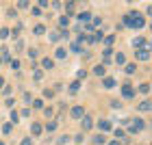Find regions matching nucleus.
Instances as JSON below:
<instances>
[{
    "mask_svg": "<svg viewBox=\"0 0 152 145\" xmlns=\"http://www.w3.org/2000/svg\"><path fill=\"white\" fill-rule=\"evenodd\" d=\"M24 102H26V104H31V102H33V95H31L28 91H26V93H24Z\"/></svg>",
    "mask_w": 152,
    "mask_h": 145,
    "instance_id": "58836bf2",
    "label": "nucleus"
},
{
    "mask_svg": "<svg viewBox=\"0 0 152 145\" xmlns=\"http://www.w3.org/2000/svg\"><path fill=\"white\" fill-rule=\"evenodd\" d=\"M135 59L137 61H150V50L143 48V50H135Z\"/></svg>",
    "mask_w": 152,
    "mask_h": 145,
    "instance_id": "0eeeda50",
    "label": "nucleus"
},
{
    "mask_svg": "<svg viewBox=\"0 0 152 145\" xmlns=\"http://www.w3.org/2000/svg\"><path fill=\"white\" fill-rule=\"evenodd\" d=\"M28 57H31V61L37 59V50H35V48H31V50H28Z\"/></svg>",
    "mask_w": 152,
    "mask_h": 145,
    "instance_id": "f704fd0d",
    "label": "nucleus"
},
{
    "mask_svg": "<svg viewBox=\"0 0 152 145\" xmlns=\"http://www.w3.org/2000/svg\"><path fill=\"white\" fill-rule=\"evenodd\" d=\"M113 41H115V35H107V37H104V46H107V48H111Z\"/></svg>",
    "mask_w": 152,
    "mask_h": 145,
    "instance_id": "a878e982",
    "label": "nucleus"
},
{
    "mask_svg": "<svg viewBox=\"0 0 152 145\" xmlns=\"http://www.w3.org/2000/svg\"><path fill=\"white\" fill-rule=\"evenodd\" d=\"M20 115H22V117H31V108H24V110H22Z\"/></svg>",
    "mask_w": 152,
    "mask_h": 145,
    "instance_id": "49530a36",
    "label": "nucleus"
},
{
    "mask_svg": "<svg viewBox=\"0 0 152 145\" xmlns=\"http://www.w3.org/2000/svg\"><path fill=\"white\" fill-rule=\"evenodd\" d=\"M41 132H44V126H41V123H31V134L33 136H41Z\"/></svg>",
    "mask_w": 152,
    "mask_h": 145,
    "instance_id": "6e6552de",
    "label": "nucleus"
},
{
    "mask_svg": "<svg viewBox=\"0 0 152 145\" xmlns=\"http://www.w3.org/2000/svg\"><path fill=\"white\" fill-rule=\"evenodd\" d=\"M44 95H46V98H52L54 91H52V89H44Z\"/></svg>",
    "mask_w": 152,
    "mask_h": 145,
    "instance_id": "79ce46f5",
    "label": "nucleus"
},
{
    "mask_svg": "<svg viewBox=\"0 0 152 145\" xmlns=\"http://www.w3.org/2000/svg\"><path fill=\"white\" fill-rule=\"evenodd\" d=\"M11 70H20V61H18V59L11 61Z\"/></svg>",
    "mask_w": 152,
    "mask_h": 145,
    "instance_id": "e433bc0d",
    "label": "nucleus"
},
{
    "mask_svg": "<svg viewBox=\"0 0 152 145\" xmlns=\"http://www.w3.org/2000/svg\"><path fill=\"white\" fill-rule=\"evenodd\" d=\"M91 17H94V13H91V11H80V13H78V20H80L83 24L91 22Z\"/></svg>",
    "mask_w": 152,
    "mask_h": 145,
    "instance_id": "1a4fd4ad",
    "label": "nucleus"
},
{
    "mask_svg": "<svg viewBox=\"0 0 152 145\" xmlns=\"http://www.w3.org/2000/svg\"><path fill=\"white\" fill-rule=\"evenodd\" d=\"M115 63H117V65H126V57H124L122 52H117V54H115Z\"/></svg>",
    "mask_w": 152,
    "mask_h": 145,
    "instance_id": "f3484780",
    "label": "nucleus"
},
{
    "mask_svg": "<svg viewBox=\"0 0 152 145\" xmlns=\"http://www.w3.org/2000/svg\"><path fill=\"white\" fill-rule=\"evenodd\" d=\"M44 33H46V26L44 24H37L35 28H33V35H44Z\"/></svg>",
    "mask_w": 152,
    "mask_h": 145,
    "instance_id": "a211bd4d",
    "label": "nucleus"
},
{
    "mask_svg": "<svg viewBox=\"0 0 152 145\" xmlns=\"http://www.w3.org/2000/svg\"><path fill=\"white\" fill-rule=\"evenodd\" d=\"M48 4H50V2H48V0H39V2H37V7H39V9H46Z\"/></svg>",
    "mask_w": 152,
    "mask_h": 145,
    "instance_id": "4c0bfd02",
    "label": "nucleus"
},
{
    "mask_svg": "<svg viewBox=\"0 0 152 145\" xmlns=\"http://www.w3.org/2000/svg\"><path fill=\"white\" fill-rule=\"evenodd\" d=\"M80 128H83V132H89V130L94 128V119H91L89 115H85V117L80 119Z\"/></svg>",
    "mask_w": 152,
    "mask_h": 145,
    "instance_id": "39448f33",
    "label": "nucleus"
},
{
    "mask_svg": "<svg viewBox=\"0 0 152 145\" xmlns=\"http://www.w3.org/2000/svg\"><path fill=\"white\" fill-rule=\"evenodd\" d=\"M115 85H117V82H115V78H111V76L102 78V87H104V89H113Z\"/></svg>",
    "mask_w": 152,
    "mask_h": 145,
    "instance_id": "9b49d317",
    "label": "nucleus"
},
{
    "mask_svg": "<svg viewBox=\"0 0 152 145\" xmlns=\"http://www.w3.org/2000/svg\"><path fill=\"white\" fill-rule=\"evenodd\" d=\"M41 76H44V74H41V70H35V72H33V78H35V80H41Z\"/></svg>",
    "mask_w": 152,
    "mask_h": 145,
    "instance_id": "c9c22d12",
    "label": "nucleus"
},
{
    "mask_svg": "<svg viewBox=\"0 0 152 145\" xmlns=\"http://www.w3.org/2000/svg\"><path fill=\"white\" fill-rule=\"evenodd\" d=\"M104 143H107V136H102V134L94 136V145H104Z\"/></svg>",
    "mask_w": 152,
    "mask_h": 145,
    "instance_id": "412c9836",
    "label": "nucleus"
},
{
    "mask_svg": "<svg viewBox=\"0 0 152 145\" xmlns=\"http://www.w3.org/2000/svg\"><path fill=\"white\" fill-rule=\"evenodd\" d=\"M54 57H57V59H65V57H67V50H65V48H57Z\"/></svg>",
    "mask_w": 152,
    "mask_h": 145,
    "instance_id": "6ab92c4d",
    "label": "nucleus"
},
{
    "mask_svg": "<svg viewBox=\"0 0 152 145\" xmlns=\"http://www.w3.org/2000/svg\"><path fill=\"white\" fill-rule=\"evenodd\" d=\"M120 106H122L120 100H113V102H111V108H120Z\"/></svg>",
    "mask_w": 152,
    "mask_h": 145,
    "instance_id": "a18cd8bd",
    "label": "nucleus"
},
{
    "mask_svg": "<svg viewBox=\"0 0 152 145\" xmlns=\"http://www.w3.org/2000/svg\"><path fill=\"white\" fill-rule=\"evenodd\" d=\"M44 115L48 117V119H52V117H54V110H52V106H46V108H44Z\"/></svg>",
    "mask_w": 152,
    "mask_h": 145,
    "instance_id": "393cba45",
    "label": "nucleus"
},
{
    "mask_svg": "<svg viewBox=\"0 0 152 145\" xmlns=\"http://www.w3.org/2000/svg\"><path fill=\"white\" fill-rule=\"evenodd\" d=\"M124 26H130V28H143L146 26V17L143 15H139V13H135V11H130V13H126L124 15Z\"/></svg>",
    "mask_w": 152,
    "mask_h": 145,
    "instance_id": "f257e3e1",
    "label": "nucleus"
},
{
    "mask_svg": "<svg viewBox=\"0 0 152 145\" xmlns=\"http://www.w3.org/2000/svg\"><path fill=\"white\" fill-rule=\"evenodd\" d=\"M124 72H126L128 76H133L137 72V63H128V65H124Z\"/></svg>",
    "mask_w": 152,
    "mask_h": 145,
    "instance_id": "ddd939ff",
    "label": "nucleus"
},
{
    "mask_svg": "<svg viewBox=\"0 0 152 145\" xmlns=\"http://www.w3.org/2000/svg\"><path fill=\"white\" fill-rule=\"evenodd\" d=\"M78 89H80V80H74L72 85H70V91H72V93H76Z\"/></svg>",
    "mask_w": 152,
    "mask_h": 145,
    "instance_id": "b1692460",
    "label": "nucleus"
},
{
    "mask_svg": "<svg viewBox=\"0 0 152 145\" xmlns=\"http://www.w3.org/2000/svg\"><path fill=\"white\" fill-rule=\"evenodd\" d=\"M143 128H146V121H143V119H130L128 132H130V134H137V132H141Z\"/></svg>",
    "mask_w": 152,
    "mask_h": 145,
    "instance_id": "f03ea898",
    "label": "nucleus"
},
{
    "mask_svg": "<svg viewBox=\"0 0 152 145\" xmlns=\"http://www.w3.org/2000/svg\"><path fill=\"white\" fill-rule=\"evenodd\" d=\"M59 24H61V30H65L67 26H70V17H67V15H61V17H59Z\"/></svg>",
    "mask_w": 152,
    "mask_h": 145,
    "instance_id": "4468645a",
    "label": "nucleus"
},
{
    "mask_svg": "<svg viewBox=\"0 0 152 145\" xmlns=\"http://www.w3.org/2000/svg\"><path fill=\"white\" fill-rule=\"evenodd\" d=\"M113 54V48H104V50H102V57H104V61H109V57H111Z\"/></svg>",
    "mask_w": 152,
    "mask_h": 145,
    "instance_id": "bb28decb",
    "label": "nucleus"
},
{
    "mask_svg": "<svg viewBox=\"0 0 152 145\" xmlns=\"http://www.w3.org/2000/svg\"><path fill=\"white\" fill-rule=\"evenodd\" d=\"M4 104H7V106H9V108H13V104H15V100H11V98H7V100H4Z\"/></svg>",
    "mask_w": 152,
    "mask_h": 145,
    "instance_id": "37998d69",
    "label": "nucleus"
},
{
    "mask_svg": "<svg viewBox=\"0 0 152 145\" xmlns=\"http://www.w3.org/2000/svg\"><path fill=\"white\" fill-rule=\"evenodd\" d=\"M100 24H102L100 17H91V28H96V26H100Z\"/></svg>",
    "mask_w": 152,
    "mask_h": 145,
    "instance_id": "2f4dec72",
    "label": "nucleus"
},
{
    "mask_svg": "<svg viewBox=\"0 0 152 145\" xmlns=\"http://www.w3.org/2000/svg\"><path fill=\"white\" fill-rule=\"evenodd\" d=\"M137 110H139V113H150L152 110V104H150V100H143L139 106H137Z\"/></svg>",
    "mask_w": 152,
    "mask_h": 145,
    "instance_id": "9d476101",
    "label": "nucleus"
},
{
    "mask_svg": "<svg viewBox=\"0 0 152 145\" xmlns=\"http://www.w3.org/2000/svg\"><path fill=\"white\" fill-rule=\"evenodd\" d=\"M9 119H11V126H13V123H18V121H20V113H18L15 108L11 110V117H9Z\"/></svg>",
    "mask_w": 152,
    "mask_h": 145,
    "instance_id": "aec40b11",
    "label": "nucleus"
},
{
    "mask_svg": "<svg viewBox=\"0 0 152 145\" xmlns=\"http://www.w3.org/2000/svg\"><path fill=\"white\" fill-rule=\"evenodd\" d=\"M122 98H126V100L135 98V87L130 85V82H124V85H122Z\"/></svg>",
    "mask_w": 152,
    "mask_h": 145,
    "instance_id": "7ed1b4c3",
    "label": "nucleus"
},
{
    "mask_svg": "<svg viewBox=\"0 0 152 145\" xmlns=\"http://www.w3.org/2000/svg\"><path fill=\"white\" fill-rule=\"evenodd\" d=\"M20 145H33V136H24V139H22V143H20Z\"/></svg>",
    "mask_w": 152,
    "mask_h": 145,
    "instance_id": "473e14b6",
    "label": "nucleus"
},
{
    "mask_svg": "<svg viewBox=\"0 0 152 145\" xmlns=\"http://www.w3.org/2000/svg\"><path fill=\"white\" fill-rule=\"evenodd\" d=\"M2 87H4V78L0 76V89H2Z\"/></svg>",
    "mask_w": 152,
    "mask_h": 145,
    "instance_id": "8fccbe9b",
    "label": "nucleus"
},
{
    "mask_svg": "<svg viewBox=\"0 0 152 145\" xmlns=\"http://www.w3.org/2000/svg\"><path fill=\"white\" fill-rule=\"evenodd\" d=\"M9 35H11V30H9V28H0V39H7Z\"/></svg>",
    "mask_w": 152,
    "mask_h": 145,
    "instance_id": "c85d7f7f",
    "label": "nucleus"
},
{
    "mask_svg": "<svg viewBox=\"0 0 152 145\" xmlns=\"http://www.w3.org/2000/svg\"><path fill=\"white\" fill-rule=\"evenodd\" d=\"M98 130H100V134H102V132H111V130H113V123L109 121V119H100V121H98Z\"/></svg>",
    "mask_w": 152,
    "mask_h": 145,
    "instance_id": "423d86ee",
    "label": "nucleus"
},
{
    "mask_svg": "<svg viewBox=\"0 0 152 145\" xmlns=\"http://www.w3.org/2000/svg\"><path fill=\"white\" fill-rule=\"evenodd\" d=\"M28 7H31V4L24 2V0H22V2H18V9H28Z\"/></svg>",
    "mask_w": 152,
    "mask_h": 145,
    "instance_id": "a19ab883",
    "label": "nucleus"
},
{
    "mask_svg": "<svg viewBox=\"0 0 152 145\" xmlns=\"http://www.w3.org/2000/svg\"><path fill=\"white\" fill-rule=\"evenodd\" d=\"M122 126H130V117H124V119H122Z\"/></svg>",
    "mask_w": 152,
    "mask_h": 145,
    "instance_id": "de8ad7c7",
    "label": "nucleus"
},
{
    "mask_svg": "<svg viewBox=\"0 0 152 145\" xmlns=\"http://www.w3.org/2000/svg\"><path fill=\"white\" fill-rule=\"evenodd\" d=\"M137 91H139V93H143V95H148V93H150V85H148V82H143V85H139V87H137Z\"/></svg>",
    "mask_w": 152,
    "mask_h": 145,
    "instance_id": "2eb2a0df",
    "label": "nucleus"
},
{
    "mask_svg": "<svg viewBox=\"0 0 152 145\" xmlns=\"http://www.w3.org/2000/svg\"><path fill=\"white\" fill-rule=\"evenodd\" d=\"M44 130H48V132H54V130H57V121H48L46 126H44Z\"/></svg>",
    "mask_w": 152,
    "mask_h": 145,
    "instance_id": "4be33fe9",
    "label": "nucleus"
},
{
    "mask_svg": "<svg viewBox=\"0 0 152 145\" xmlns=\"http://www.w3.org/2000/svg\"><path fill=\"white\" fill-rule=\"evenodd\" d=\"M11 130H13L11 123H4V126H2V134H11Z\"/></svg>",
    "mask_w": 152,
    "mask_h": 145,
    "instance_id": "7c9ffc66",
    "label": "nucleus"
},
{
    "mask_svg": "<svg viewBox=\"0 0 152 145\" xmlns=\"http://www.w3.org/2000/svg\"><path fill=\"white\" fill-rule=\"evenodd\" d=\"M109 145H122V143H120V141H117V139H115V141H111V143H109Z\"/></svg>",
    "mask_w": 152,
    "mask_h": 145,
    "instance_id": "09e8293b",
    "label": "nucleus"
},
{
    "mask_svg": "<svg viewBox=\"0 0 152 145\" xmlns=\"http://www.w3.org/2000/svg\"><path fill=\"white\" fill-rule=\"evenodd\" d=\"M0 145H4V143H2V141H0Z\"/></svg>",
    "mask_w": 152,
    "mask_h": 145,
    "instance_id": "3c124183",
    "label": "nucleus"
},
{
    "mask_svg": "<svg viewBox=\"0 0 152 145\" xmlns=\"http://www.w3.org/2000/svg\"><path fill=\"white\" fill-rule=\"evenodd\" d=\"M31 104L35 106V108H44V100H41V98H37V100H33Z\"/></svg>",
    "mask_w": 152,
    "mask_h": 145,
    "instance_id": "cd10ccee",
    "label": "nucleus"
},
{
    "mask_svg": "<svg viewBox=\"0 0 152 145\" xmlns=\"http://www.w3.org/2000/svg\"><path fill=\"white\" fill-rule=\"evenodd\" d=\"M41 67H44V70H52V67H54V61L52 59H41Z\"/></svg>",
    "mask_w": 152,
    "mask_h": 145,
    "instance_id": "f8f14e48",
    "label": "nucleus"
},
{
    "mask_svg": "<svg viewBox=\"0 0 152 145\" xmlns=\"http://www.w3.org/2000/svg\"><path fill=\"white\" fill-rule=\"evenodd\" d=\"M94 74H96V76H104V65H102V63L96 65V67H94Z\"/></svg>",
    "mask_w": 152,
    "mask_h": 145,
    "instance_id": "5701e85b",
    "label": "nucleus"
},
{
    "mask_svg": "<svg viewBox=\"0 0 152 145\" xmlns=\"http://www.w3.org/2000/svg\"><path fill=\"white\" fill-rule=\"evenodd\" d=\"M70 117H72V119H83V117H85V108H83V106H72V110H70Z\"/></svg>",
    "mask_w": 152,
    "mask_h": 145,
    "instance_id": "20e7f679",
    "label": "nucleus"
},
{
    "mask_svg": "<svg viewBox=\"0 0 152 145\" xmlns=\"http://www.w3.org/2000/svg\"><path fill=\"white\" fill-rule=\"evenodd\" d=\"M31 13H33V15H41V9H39V7H31Z\"/></svg>",
    "mask_w": 152,
    "mask_h": 145,
    "instance_id": "72a5a7b5",
    "label": "nucleus"
},
{
    "mask_svg": "<svg viewBox=\"0 0 152 145\" xmlns=\"http://www.w3.org/2000/svg\"><path fill=\"white\" fill-rule=\"evenodd\" d=\"M67 141H70V136H67V134H65V136H61V139H59V145H65Z\"/></svg>",
    "mask_w": 152,
    "mask_h": 145,
    "instance_id": "c03bdc74",
    "label": "nucleus"
},
{
    "mask_svg": "<svg viewBox=\"0 0 152 145\" xmlns=\"http://www.w3.org/2000/svg\"><path fill=\"white\" fill-rule=\"evenodd\" d=\"M59 39H61L59 33H50V41H59Z\"/></svg>",
    "mask_w": 152,
    "mask_h": 145,
    "instance_id": "ea45409f",
    "label": "nucleus"
},
{
    "mask_svg": "<svg viewBox=\"0 0 152 145\" xmlns=\"http://www.w3.org/2000/svg\"><path fill=\"white\" fill-rule=\"evenodd\" d=\"M70 50L76 52V54H80V52H83V46L78 44V41H74V44H70Z\"/></svg>",
    "mask_w": 152,
    "mask_h": 145,
    "instance_id": "dca6fc26",
    "label": "nucleus"
},
{
    "mask_svg": "<svg viewBox=\"0 0 152 145\" xmlns=\"http://www.w3.org/2000/svg\"><path fill=\"white\" fill-rule=\"evenodd\" d=\"M22 48H24V41L22 39H15V52H22Z\"/></svg>",
    "mask_w": 152,
    "mask_h": 145,
    "instance_id": "c756f323",
    "label": "nucleus"
}]
</instances>
